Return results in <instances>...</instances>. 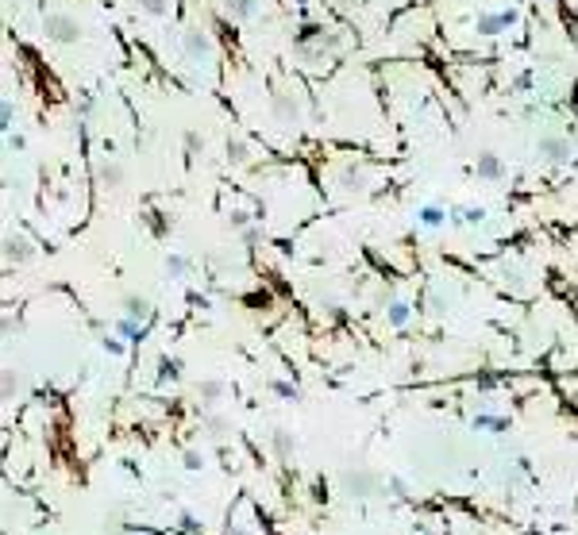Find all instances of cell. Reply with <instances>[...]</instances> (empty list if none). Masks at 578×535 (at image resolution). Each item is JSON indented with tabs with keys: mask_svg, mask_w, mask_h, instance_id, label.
Returning <instances> with one entry per match:
<instances>
[{
	"mask_svg": "<svg viewBox=\"0 0 578 535\" xmlns=\"http://www.w3.org/2000/svg\"><path fill=\"white\" fill-rule=\"evenodd\" d=\"M339 493L344 497H371L378 493V474L366 470V466H347L339 474Z\"/></svg>",
	"mask_w": 578,
	"mask_h": 535,
	"instance_id": "obj_1",
	"label": "cell"
},
{
	"mask_svg": "<svg viewBox=\"0 0 578 535\" xmlns=\"http://www.w3.org/2000/svg\"><path fill=\"white\" fill-rule=\"evenodd\" d=\"M43 31H46V39H54L62 46H70V43L81 39V24L73 20V16H66V12H46L43 16Z\"/></svg>",
	"mask_w": 578,
	"mask_h": 535,
	"instance_id": "obj_2",
	"label": "cell"
},
{
	"mask_svg": "<svg viewBox=\"0 0 578 535\" xmlns=\"http://www.w3.org/2000/svg\"><path fill=\"white\" fill-rule=\"evenodd\" d=\"M536 155H540V162H547V166H563V162L571 158V142L563 135H555V131H547V135L536 139Z\"/></svg>",
	"mask_w": 578,
	"mask_h": 535,
	"instance_id": "obj_3",
	"label": "cell"
},
{
	"mask_svg": "<svg viewBox=\"0 0 578 535\" xmlns=\"http://www.w3.org/2000/svg\"><path fill=\"white\" fill-rule=\"evenodd\" d=\"M185 58L197 62V66H208L212 62V39H208V31H201V27H193V31H185Z\"/></svg>",
	"mask_w": 578,
	"mask_h": 535,
	"instance_id": "obj_4",
	"label": "cell"
},
{
	"mask_svg": "<svg viewBox=\"0 0 578 535\" xmlns=\"http://www.w3.org/2000/svg\"><path fill=\"white\" fill-rule=\"evenodd\" d=\"M35 251H31V239L27 235H4V262H27Z\"/></svg>",
	"mask_w": 578,
	"mask_h": 535,
	"instance_id": "obj_5",
	"label": "cell"
},
{
	"mask_svg": "<svg viewBox=\"0 0 578 535\" xmlns=\"http://www.w3.org/2000/svg\"><path fill=\"white\" fill-rule=\"evenodd\" d=\"M274 120L278 123H297L301 120V104L289 97V93H278L274 97Z\"/></svg>",
	"mask_w": 578,
	"mask_h": 535,
	"instance_id": "obj_6",
	"label": "cell"
},
{
	"mask_svg": "<svg viewBox=\"0 0 578 535\" xmlns=\"http://www.w3.org/2000/svg\"><path fill=\"white\" fill-rule=\"evenodd\" d=\"M339 185H344V193H363L366 189V170L363 166H344L339 170Z\"/></svg>",
	"mask_w": 578,
	"mask_h": 535,
	"instance_id": "obj_7",
	"label": "cell"
},
{
	"mask_svg": "<svg viewBox=\"0 0 578 535\" xmlns=\"http://www.w3.org/2000/svg\"><path fill=\"white\" fill-rule=\"evenodd\" d=\"M224 12L232 20H254L259 16V0H224Z\"/></svg>",
	"mask_w": 578,
	"mask_h": 535,
	"instance_id": "obj_8",
	"label": "cell"
},
{
	"mask_svg": "<svg viewBox=\"0 0 578 535\" xmlns=\"http://www.w3.org/2000/svg\"><path fill=\"white\" fill-rule=\"evenodd\" d=\"M97 177H100V185L116 189L120 181H124V166H120L116 158H108V162H100V166H97Z\"/></svg>",
	"mask_w": 578,
	"mask_h": 535,
	"instance_id": "obj_9",
	"label": "cell"
},
{
	"mask_svg": "<svg viewBox=\"0 0 578 535\" xmlns=\"http://www.w3.org/2000/svg\"><path fill=\"white\" fill-rule=\"evenodd\" d=\"M478 177H486V181H497L501 174H505V166H501V158L497 155H490V150H486V155H478Z\"/></svg>",
	"mask_w": 578,
	"mask_h": 535,
	"instance_id": "obj_10",
	"label": "cell"
},
{
	"mask_svg": "<svg viewBox=\"0 0 578 535\" xmlns=\"http://www.w3.org/2000/svg\"><path fill=\"white\" fill-rule=\"evenodd\" d=\"M270 439H274V451H278V458H293V451H297V439H293V432L278 427Z\"/></svg>",
	"mask_w": 578,
	"mask_h": 535,
	"instance_id": "obj_11",
	"label": "cell"
},
{
	"mask_svg": "<svg viewBox=\"0 0 578 535\" xmlns=\"http://www.w3.org/2000/svg\"><path fill=\"white\" fill-rule=\"evenodd\" d=\"M509 24H513V16H509V12H497V16H482V20H478V31H482V35H497L501 27H509Z\"/></svg>",
	"mask_w": 578,
	"mask_h": 535,
	"instance_id": "obj_12",
	"label": "cell"
},
{
	"mask_svg": "<svg viewBox=\"0 0 578 535\" xmlns=\"http://www.w3.org/2000/svg\"><path fill=\"white\" fill-rule=\"evenodd\" d=\"M124 312H128L131 320L143 323V320L150 316V304H147V297H124Z\"/></svg>",
	"mask_w": 578,
	"mask_h": 535,
	"instance_id": "obj_13",
	"label": "cell"
},
{
	"mask_svg": "<svg viewBox=\"0 0 578 535\" xmlns=\"http://www.w3.org/2000/svg\"><path fill=\"white\" fill-rule=\"evenodd\" d=\"M197 393H201L205 400H220L224 397V381L220 378H205L201 385H197Z\"/></svg>",
	"mask_w": 578,
	"mask_h": 535,
	"instance_id": "obj_14",
	"label": "cell"
},
{
	"mask_svg": "<svg viewBox=\"0 0 578 535\" xmlns=\"http://www.w3.org/2000/svg\"><path fill=\"white\" fill-rule=\"evenodd\" d=\"M185 270H189V258L185 254H166V274H170V278H185Z\"/></svg>",
	"mask_w": 578,
	"mask_h": 535,
	"instance_id": "obj_15",
	"label": "cell"
},
{
	"mask_svg": "<svg viewBox=\"0 0 578 535\" xmlns=\"http://www.w3.org/2000/svg\"><path fill=\"white\" fill-rule=\"evenodd\" d=\"M420 224H424V227L443 224V208H440V204H424V208H420Z\"/></svg>",
	"mask_w": 578,
	"mask_h": 535,
	"instance_id": "obj_16",
	"label": "cell"
},
{
	"mask_svg": "<svg viewBox=\"0 0 578 535\" xmlns=\"http://www.w3.org/2000/svg\"><path fill=\"white\" fill-rule=\"evenodd\" d=\"M227 158H232V162H247V158H251L247 142H243V139H232V142H227Z\"/></svg>",
	"mask_w": 578,
	"mask_h": 535,
	"instance_id": "obj_17",
	"label": "cell"
},
{
	"mask_svg": "<svg viewBox=\"0 0 578 535\" xmlns=\"http://www.w3.org/2000/svg\"><path fill=\"white\" fill-rule=\"evenodd\" d=\"M177 366H182L177 358H162V362H158V381H174L177 378Z\"/></svg>",
	"mask_w": 578,
	"mask_h": 535,
	"instance_id": "obj_18",
	"label": "cell"
},
{
	"mask_svg": "<svg viewBox=\"0 0 578 535\" xmlns=\"http://www.w3.org/2000/svg\"><path fill=\"white\" fill-rule=\"evenodd\" d=\"M170 4H174V0H139V8H143V12H150V16H166Z\"/></svg>",
	"mask_w": 578,
	"mask_h": 535,
	"instance_id": "obj_19",
	"label": "cell"
},
{
	"mask_svg": "<svg viewBox=\"0 0 578 535\" xmlns=\"http://www.w3.org/2000/svg\"><path fill=\"white\" fill-rule=\"evenodd\" d=\"M12 123H16V108H12V100H0V128L4 131H12Z\"/></svg>",
	"mask_w": 578,
	"mask_h": 535,
	"instance_id": "obj_20",
	"label": "cell"
},
{
	"mask_svg": "<svg viewBox=\"0 0 578 535\" xmlns=\"http://www.w3.org/2000/svg\"><path fill=\"white\" fill-rule=\"evenodd\" d=\"M405 320H409V304H405V301H397L393 308H390V323H393V328H401Z\"/></svg>",
	"mask_w": 578,
	"mask_h": 535,
	"instance_id": "obj_21",
	"label": "cell"
},
{
	"mask_svg": "<svg viewBox=\"0 0 578 535\" xmlns=\"http://www.w3.org/2000/svg\"><path fill=\"white\" fill-rule=\"evenodd\" d=\"M16 389H20V378H16V370H4V400H12Z\"/></svg>",
	"mask_w": 578,
	"mask_h": 535,
	"instance_id": "obj_22",
	"label": "cell"
},
{
	"mask_svg": "<svg viewBox=\"0 0 578 535\" xmlns=\"http://www.w3.org/2000/svg\"><path fill=\"white\" fill-rule=\"evenodd\" d=\"M475 427H482V432H501L505 424H501L497 416H478V420H475Z\"/></svg>",
	"mask_w": 578,
	"mask_h": 535,
	"instance_id": "obj_23",
	"label": "cell"
},
{
	"mask_svg": "<svg viewBox=\"0 0 578 535\" xmlns=\"http://www.w3.org/2000/svg\"><path fill=\"white\" fill-rule=\"evenodd\" d=\"M185 466H189V470H201V466H205V455H197V451H185Z\"/></svg>",
	"mask_w": 578,
	"mask_h": 535,
	"instance_id": "obj_24",
	"label": "cell"
},
{
	"mask_svg": "<svg viewBox=\"0 0 578 535\" xmlns=\"http://www.w3.org/2000/svg\"><path fill=\"white\" fill-rule=\"evenodd\" d=\"M274 393H282V397H297V389H293L289 381H274Z\"/></svg>",
	"mask_w": 578,
	"mask_h": 535,
	"instance_id": "obj_25",
	"label": "cell"
},
{
	"mask_svg": "<svg viewBox=\"0 0 578 535\" xmlns=\"http://www.w3.org/2000/svg\"><path fill=\"white\" fill-rule=\"evenodd\" d=\"M247 212H243V208H235V212H232V227H247Z\"/></svg>",
	"mask_w": 578,
	"mask_h": 535,
	"instance_id": "obj_26",
	"label": "cell"
},
{
	"mask_svg": "<svg viewBox=\"0 0 578 535\" xmlns=\"http://www.w3.org/2000/svg\"><path fill=\"white\" fill-rule=\"evenodd\" d=\"M104 350H108V355H124V343H120V339H104Z\"/></svg>",
	"mask_w": 578,
	"mask_h": 535,
	"instance_id": "obj_27",
	"label": "cell"
},
{
	"mask_svg": "<svg viewBox=\"0 0 578 535\" xmlns=\"http://www.w3.org/2000/svg\"><path fill=\"white\" fill-rule=\"evenodd\" d=\"M428 304H432V312H443V297H440V293H428Z\"/></svg>",
	"mask_w": 578,
	"mask_h": 535,
	"instance_id": "obj_28",
	"label": "cell"
},
{
	"mask_svg": "<svg viewBox=\"0 0 578 535\" xmlns=\"http://www.w3.org/2000/svg\"><path fill=\"white\" fill-rule=\"evenodd\" d=\"M185 142H189V147H193V150H197V147H205V139L197 135V131H189V135H185Z\"/></svg>",
	"mask_w": 578,
	"mask_h": 535,
	"instance_id": "obj_29",
	"label": "cell"
},
{
	"mask_svg": "<svg viewBox=\"0 0 578 535\" xmlns=\"http://www.w3.org/2000/svg\"><path fill=\"white\" fill-rule=\"evenodd\" d=\"M182 528H185V531H197V520H193L189 512H182Z\"/></svg>",
	"mask_w": 578,
	"mask_h": 535,
	"instance_id": "obj_30",
	"label": "cell"
},
{
	"mask_svg": "<svg viewBox=\"0 0 578 535\" xmlns=\"http://www.w3.org/2000/svg\"><path fill=\"white\" fill-rule=\"evenodd\" d=\"M124 535H139V531H124Z\"/></svg>",
	"mask_w": 578,
	"mask_h": 535,
	"instance_id": "obj_31",
	"label": "cell"
}]
</instances>
